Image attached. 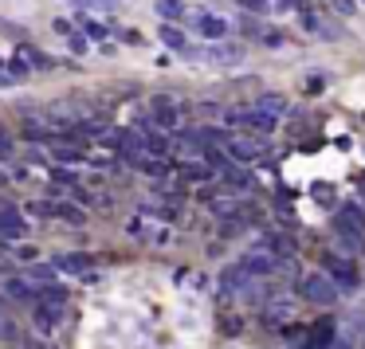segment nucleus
<instances>
[{"label": "nucleus", "mask_w": 365, "mask_h": 349, "mask_svg": "<svg viewBox=\"0 0 365 349\" xmlns=\"http://www.w3.org/2000/svg\"><path fill=\"white\" fill-rule=\"evenodd\" d=\"M275 4H279V12H291L294 4H299V0H275Z\"/></svg>", "instance_id": "nucleus-29"}, {"label": "nucleus", "mask_w": 365, "mask_h": 349, "mask_svg": "<svg viewBox=\"0 0 365 349\" xmlns=\"http://www.w3.org/2000/svg\"><path fill=\"white\" fill-rule=\"evenodd\" d=\"M334 345V322L330 318H322V322H314V330L302 338L299 349H330Z\"/></svg>", "instance_id": "nucleus-11"}, {"label": "nucleus", "mask_w": 365, "mask_h": 349, "mask_svg": "<svg viewBox=\"0 0 365 349\" xmlns=\"http://www.w3.org/2000/svg\"><path fill=\"white\" fill-rule=\"evenodd\" d=\"M153 122H158V126H177V106L169 103V98H153Z\"/></svg>", "instance_id": "nucleus-13"}, {"label": "nucleus", "mask_w": 365, "mask_h": 349, "mask_svg": "<svg viewBox=\"0 0 365 349\" xmlns=\"http://www.w3.org/2000/svg\"><path fill=\"white\" fill-rule=\"evenodd\" d=\"M247 286H252V275H247L240 263H236V267H228V271L220 275V294H224V298H232V294L247 291Z\"/></svg>", "instance_id": "nucleus-9"}, {"label": "nucleus", "mask_w": 365, "mask_h": 349, "mask_svg": "<svg viewBox=\"0 0 365 349\" xmlns=\"http://www.w3.org/2000/svg\"><path fill=\"white\" fill-rule=\"evenodd\" d=\"M255 110H263V114H271V118H279V114L287 110V98H283V95H263Z\"/></svg>", "instance_id": "nucleus-16"}, {"label": "nucleus", "mask_w": 365, "mask_h": 349, "mask_svg": "<svg viewBox=\"0 0 365 349\" xmlns=\"http://www.w3.org/2000/svg\"><path fill=\"white\" fill-rule=\"evenodd\" d=\"M197 28L208 36V40H224V32H228V24H224L220 16H200V20H197Z\"/></svg>", "instance_id": "nucleus-14"}, {"label": "nucleus", "mask_w": 365, "mask_h": 349, "mask_svg": "<svg viewBox=\"0 0 365 349\" xmlns=\"http://www.w3.org/2000/svg\"><path fill=\"white\" fill-rule=\"evenodd\" d=\"M161 43H165V48H173V51H189V43H185V32H181V28H173V24L161 28Z\"/></svg>", "instance_id": "nucleus-15"}, {"label": "nucleus", "mask_w": 365, "mask_h": 349, "mask_svg": "<svg viewBox=\"0 0 365 349\" xmlns=\"http://www.w3.org/2000/svg\"><path fill=\"white\" fill-rule=\"evenodd\" d=\"M87 32H91V40H106V28L103 24H91Z\"/></svg>", "instance_id": "nucleus-26"}, {"label": "nucleus", "mask_w": 365, "mask_h": 349, "mask_svg": "<svg viewBox=\"0 0 365 349\" xmlns=\"http://www.w3.org/2000/svg\"><path fill=\"white\" fill-rule=\"evenodd\" d=\"M4 157H12V142H4V137H0V161Z\"/></svg>", "instance_id": "nucleus-28"}, {"label": "nucleus", "mask_w": 365, "mask_h": 349, "mask_svg": "<svg viewBox=\"0 0 365 349\" xmlns=\"http://www.w3.org/2000/svg\"><path fill=\"white\" fill-rule=\"evenodd\" d=\"M224 145H228V153H232L236 161H255V157L263 153V145H259V142H247V137H232V134H228V142H224Z\"/></svg>", "instance_id": "nucleus-12"}, {"label": "nucleus", "mask_w": 365, "mask_h": 349, "mask_svg": "<svg viewBox=\"0 0 365 349\" xmlns=\"http://www.w3.org/2000/svg\"><path fill=\"white\" fill-rule=\"evenodd\" d=\"M36 302H63V306H67V291H63V286H43V291L36 294Z\"/></svg>", "instance_id": "nucleus-20"}, {"label": "nucleus", "mask_w": 365, "mask_h": 349, "mask_svg": "<svg viewBox=\"0 0 365 349\" xmlns=\"http://www.w3.org/2000/svg\"><path fill=\"white\" fill-rule=\"evenodd\" d=\"M236 4H240V9H247V12H267L271 9L267 0H236Z\"/></svg>", "instance_id": "nucleus-24"}, {"label": "nucleus", "mask_w": 365, "mask_h": 349, "mask_svg": "<svg viewBox=\"0 0 365 349\" xmlns=\"http://www.w3.org/2000/svg\"><path fill=\"white\" fill-rule=\"evenodd\" d=\"M12 83H16L12 75H0V87H12Z\"/></svg>", "instance_id": "nucleus-31"}, {"label": "nucleus", "mask_w": 365, "mask_h": 349, "mask_svg": "<svg viewBox=\"0 0 365 349\" xmlns=\"http://www.w3.org/2000/svg\"><path fill=\"white\" fill-rule=\"evenodd\" d=\"M263 40H267V48H283V32H267Z\"/></svg>", "instance_id": "nucleus-25"}, {"label": "nucleus", "mask_w": 365, "mask_h": 349, "mask_svg": "<svg viewBox=\"0 0 365 349\" xmlns=\"http://www.w3.org/2000/svg\"><path fill=\"white\" fill-rule=\"evenodd\" d=\"M299 294L307 302H314V306H334V302H338V286H334L326 275H302L299 278Z\"/></svg>", "instance_id": "nucleus-1"}, {"label": "nucleus", "mask_w": 365, "mask_h": 349, "mask_svg": "<svg viewBox=\"0 0 365 349\" xmlns=\"http://www.w3.org/2000/svg\"><path fill=\"white\" fill-rule=\"evenodd\" d=\"M185 177H189V181H208V173H212V169H205V165H197V161H185Z\"/></svg>", "instance_id": "nucleus-21"}, {"label": "nucleus", "mask_w": 365, "mask_h": 349, "mask_svg": "<svg viewBox=\"0 0 365 349\" xmlns=\"http://www.w3.org/2000/svg\"><path fill=\"white\" fill-rule=\"evenodd\" d=\"M56 271H63V275H91V263H95V255H87V251H63V255H56Z\"/></svg>", "instance_id": "nucleus-5"}, {"label": "nucleus", "mask_w": 365, "mask_h": 349, "mask_svg": "<svg viewBox=\"0 0 365 349\" xmlns=\"http://www.w3.org/2000/svg\"><path fill=\"white\" fill-rule=\"evenodd\" d=\"M334 9L346 12V16H349V12H354V0H334Z\"/></svg>", "instance_id": "nucleus-27"}, {"label": "nucleus", "mask_w": 365, "mask_h": 349, "mask_svg": "<svg viewBox=\"0 0 365 349\" xmlns=\"http://www.w3.org/2000/svg\"><path fill=\"white\" fill-rule=\"evenodd\" d=\"M326 271H330L326 278H330L334 286L338 283L341 286H357V267L349 259H341V255H326Z\"/></svg>", "instance_id": "nucleus-6"}, {"label": "nucleus", "mask_w": 365, "mask_h": 349, "mask_svg": "<svg viewBox=\"0 0 365 349\" xmlns=\"http://www.w3.org/2000/svg\"><path fill=\"white\" fill-rule=\"evenodd\" d=\"M0 341H16V322L9 314H0Z\"/></svg>", "instance_id": "nucleus-22"}, {"label": "nucleus", "mask_w": 365, "mask_h": 349, "mask_svg": "<svg viewBox=\"0 0 365 349\" xmlns=\"http://www.w3.org/2000/svg\"><path fill=\"white\" fill-rule=\"evenodd\" d=\"M138 165H142V173H150V177H165L169 173V161L165 157H142Z\"/></svg>", "instance_id": "nucleus-18"}, {"label": "nucleus", "mask_w": 365, "mask_h": 349, "mask_svg": "<svg viewBox=\"0 0 365 349\" xmlns=\"http://www.w3.org/2000/svg\"><path fill=\"white\" fill-rule=\"evenodd\" d=\"M361 192H365V177H361Z\"/></svg>", "instance_id": "nucleus-33"}, {"label": "nucleus", "mask_w": 365, "mask_h": 349, "mask_svg": "<svg viewBox=\"0 0 365 349\" xmlns=\"http://www.w3.org/2000/svg\"><path fill=\"white\" fill-rule=\"evenodd\" d=\"M158 16L161 20H181L185 16V0H158Z\"/></svg>", "instance_id": "nucleus-17"}, {"label": "nucleus", "mask_w": 365, "mask_h": 349, "mask_svg": "<svg viewBox=\"0 0 365 349\" xmlns=\"http://www.w3.org/2000/svg\"><path fill=\"white\" fill-rule=\"evenodd\" d=\"M0 291L9 294V298H16V302H32L36 294H40V286H36V278L12 275V278H4V286H0Z\"/></svg>", "instance_id": "nucleus-10"}, {"label": "nucleus", "mask_w": 365, "mask_h": 349, "mask_svg": "<svg viewBox=\"0 0 365 349\" xmlns=\"http://www.w3.org/2000/svg\"><path fill=\"white\" fill-rule=\"evenodd\" d=\"M0 236L4 239H24L28 236V220L12 204H0Z\"/></svg>", "instance_id": "nucleus-7"}, {"label": "nucleus", "mask_w": 365, "mask_h": 349, "mask_svg": "<svg viewBox=\"0 0 365 349\" xmlns=\"http://www.w3.org/2000/svg\"><path fill=\"white\" fill-rule=\"evenodd\" d=\"M63 318H67L63 302H36V310H32V322H36V330H40V333L59 330V325H63Z\"/></svg>", "instance_id": "nucleus-2"}, {"label": "nucleus", "mask_w": 365, "mask_h": 349, "mask_svg": "<svg viewBox=\"0 0 365 349\" xmlns=\"http://www.w3.org/2000/svg\"><path fill=\"white\" fill-rule=\"evenodd\" d=\"M67 48H71L75 56H87V48H91V43H87V36H71V40H67Z\"/></svg>", "instance_id": "nucleus-23"}, {"label": "nucleus", "mask_w": 365, "mask_h": 349, "mask_svg": "<svg viewBox=\"0 0 365 349\" xmlns=\"http://www.w3.org/2000/svg\"><path fill=\"white\" fill-rule=\"evenodd\" d=\"M291 318H294V302L291 298H271L267 306H263V322L275 325V330H283Z\"/></svg>", "instance_id": "nucleus-8"}, {"label": "nucleus", "mask_w": 365, "mask_h": 349, "mask_svg": "<svg viewBox=\"0 0 365 349\" xmlns=\"http://www.w3.org/2000/svg\"><path fill=\"white\" fill-rule=\"evenodd\" d=\"M330 349H349V345H346V341H334V345H330Z\"/></svg>", "instance_id": "nucleus-32"}, {"label": "nucleus", "mask_w": 365, "mask_h": 349, "mask_svg": "<svg viewBox=\"0 0 365 349\" xmlns=\"http://www.w3.org/2000/svg\"><path fill=\"white\" fill-rule=\"evenodd\" d=\"M0 67H4V59H0Z\"/></svg>", "instance_id": "nucleus-34"}, {"label": "nucleus", "mask_w": 365, "mask_h": 349, "mask_svg": "<svg viewBox=\"0 0 365 349\" xmlns=\"http://www.w3.org/2000/svg\"><path fill=\"white\" fill-rule=\"evenodd\" d=\"M236 208H240V200H236V197H228V192L212 197V212H220V216H236Z\"/></svg>", "instance_id": "nucleus-19"}, {"label": "nucleus", "mask_w": 365, "mask_h": 349, "mask_svg": "<svg viewBox=\"0 0 365 349\" xmlns=\"http://www.w3.org/2000/svg\"><path fill=\"white\" fill-rule=\"evenodd\" d=\"M24 349H51V345H43V341H28Z\"/></svg>", "instance_id": "nucleus-30"}, {"label": "nucleus", "mask_w": 365, "mask_h": 349, "mask_svg": "<svg viewBox=\"0 0 365 349\" xmlns=\"http://www.w3.org/2000/svg\"><path fill=\"white\" fill-rule=\"evenodd\" d=\"M205 63H244V48L240 43H208L205 51H192Z\"/></svg>", "instance_id": "nucleus-4"}, {"label": "nucleus", "mask_w": 365, "mask_h": 349, "mask_svg": "<svg viewBox=\"0 0 365 349\" xmlns=\"http://www.w3.org/2000/svg\"><path fill=\"white\" fill-rule=\"evenodd\" d=\"M240 267H244L252 278H255V275H271V271L279 267V255L271 251V247H252V251L240 259Z\"/></svg>", "instance_id": "nucleus-3"}]
</instances>
